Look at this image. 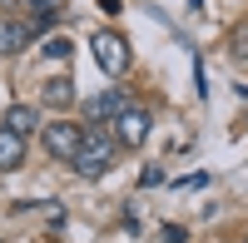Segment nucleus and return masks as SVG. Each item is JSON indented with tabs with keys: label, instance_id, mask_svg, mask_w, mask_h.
<instances>
[{
	"label": "nucleus",
	"instance_id": "f257e3e1",
	"mask_svg": "<svg viewBox=\"0 0 248 243\" xmlns=\"http://www.w3.org/2000/svg\"><path fill=\"white\" fill-rule=\"evenodd\" d=\"M114 159H119L114 134L85 124V144H79V154H75V174H79V179H105V174L114 169Z\"/></svg>",
	"mask_w": 248,
	"mask_h": 243
},
{
	"label": "nucleus",
	"instance_id": "f03ea898",
	"mask_svg": "<svg viewBox=\"0 0 248 243\" xmlns=\"http://www.w3.org/2000/svg\"><path fill=\"white\" fill-rule=\"evenodd\" d=\"M90 55L99 60V70H105L109 79H119V75H129V40H124L119 30H94L90 35Z\"/></svg>",
	"mask_w": 248,
	"mask_h": 243
},
{
	"label": "nucleus",
	"instance_id": "7ed1b4c3",
	"mask_svg": "<svg viewBox=\"0 0 248 243\" xmlns=\"http://www.w3.org/2000/svg\"><path fill=\"white\" fill-rule=\"evenodd\" d=\"M129 105H134V94L124 90V85H114V90H105V94L85 99V124H90V129H105V124H114Z\"/></svg>",
	"mask_w": 248,
	"mask_h": 243
},
{
	"label": "nucleus",
	"instance_id": "20e7f679",
	"mask_svg": "<svg viewBox=\"0 0 248 243\" xmlns=\"http://www.w3.org/2000/svg\"><path fill=\"white\" fill-rule=\"evenodd\" d=\"M40 134H45V149L55 159H65V164H75L79 144H85V124H75V119H55V124H40Z\"/></svg>",
	"mask_w": 248,
	"mask_h": 243
},
{
	"label": "nucleus",
	"instance_id": "39448f33",
	"mask_svg": "<svg viewBox=\"0 0 248 243\" xmlns=\"http://www.w3.org/2000/svg\"><path fill=\"white\" fill-rule=\"evenodd\" d=\"M149 124H154V114L144 109V105H129L114 124H109V134H114V144L119 149H139L144 139H149Z\"/></svg>",
	"mask_w": 248,
	"mask_h": 243
},
{
	"label": "nucleus",
	"instance_id": "423d86ee",
	"mask_svg": "<svg viewBox=\"0 0 248 243\" xmlns=\"http://www.w3.org/2000/svg\"><path fill=\"white\" fill-rule=\"evenodd\" d=\"M0 124H5L10 134H20V139H30V134H35L40 124H45V114H40L35 105H10V109H5V119H0Z\"/></svg>",
	"mask_w": 248,
	"mask_h": 243
},
{
	"label": "nucleus",
	"instance_id": "0eeeda50",
	"mask_svg": "<svg viewBox=\"0 0 248 243\" xmlns=\"http://www.w3.org/2000/svg\"><path fill=\"white\" fill-rule=\"evenodd\" d=\"M75 99H79V90H75L70 75H50L45 79V109H70Z\"/></svg>",
	"mask_w": 248,
	"mask_h": 243
},
{
	"label": "nucleus",
	"instance_id": "6e6552de",
	"mask_svg": "<svg viewBox=\"0 0 248 243\" xmlns=\"http://www.w3.org/2000/svg\"><path fill=\"white\" fill-rule=\"evenodd\" d=\"M15 169H25V139L0 124V174H15Z\"/></svg>",
	"mask_w": 248,
	"mask_h": 243
},
{
	"label": "nucleus",
	"instance_id": "1a4fd4ad",
	"mask_svg": "<svg viewBox=\"0 0 248 243\" xmlns=\"http://www.w3.org/2000/svg\"><path fill=\"white\" fill-rule=\"evenodd\" d=\"M30 25H20V20H0V55H15V50H25L30 45Z\"/></svg>",
	"mask_w": 248,
	"mask_h": 243
},
{
	"label": "nucleus",
	"instance_id": "9d476101",
	"mask_svg": "<svg viewBox=\"0 0 248 243\" xmlns=\"http://www.w3.org/2000/svg\"><path fill=\"white\" fill-rule=\"evenodd\" d=\"M70 50H75V45H70L65 35H50V40H45V55H50V60H70Z\"/></svg>",
	"mask_w": 248,
	"mask_h": 243
},
{
	"label": "nucleus",
	"instance_id": "9b49d317",
	"mask_svg": "<svg viewBox=\"0 0 248 243\" xmlns=\"http://www.w3.org/2000/svg\"><path fill=\"white\" fill-rule=\"evenodd\" d=\"M159 238H164V243H184L189 233H184V224H164V228H159Z\"/></svg>",
	"mask_w": 248,
	"mask_h": 243
},
{
	"label": "nucleus",
	"instance_id": "f8f14e48",
	"mask_svg": "<svg viewBox=\"0 0 248 243\" xmlns=\"http://www.w3.org/2000/svg\"><path fill=\"white\" fill-rule=\"evenodd\" d=\"M139 184H144V189H154V184H164V169H154V164H149V169L139 174Z\"/></svg>",
	"mask_w": 248,
	"mask_h": 243
},
{
	"label": "nucleus",
	"instance_id": "ddd939ff",
	"mask_svg": "<svg viewBox=\"0 0 248 243\" xmlns=\"http://www.w3.org/2000/svg\"><path fill=\"white\" fill-rule=\"evenodd\" d=\"M233 55H238V60H248V25L233 35Z\"/></svg>",
	"mask_w": 248,
	"mask_h": 243
},
{
	"label": "nucleus",
	"instance_id": "4468645a",
	"mask_svg": "<svg viewBox=\"0 0 248 243\" xmlns=\"http://www.w3.org/2000/svg\"><path fill=\"white\" fill-rule=\"evenodd\" d=\"M20 5H30V10H55L60 0H20Z\"/></svg>",
	"mask_w": 248,
	"mask_h": 243
},
{
	"label": "nucleus",
	"instance_id": "2eb2a0df",
	"mask_svg": "<svg viewBox=\"0 0 248 243\" xmlns=\"http://www.w3.org/2000/svg\"><path fill=\"white\" fill-rule=\"evenodd\" d=\"M99 10H105V15H119L124 5H119V0H99Z\"/></svg>",
	"mask_w": 248,
	"mask_h": 243
},
{
	"label": "nucleus",
	"instance_id": "dca6fc26",
	"mask_svg": "<svg viewBox=\"0 0 248 243\" xmlns=\"http://www.w3.org/2000/svg\"><path fill=\"white\" fill-rule=\"evenodd\" d=\"M243 134H248V105H243Z\"/></svg>",
	"mask_w": 248,
	"mask_h": 243
},
{
	"label": "nucleus",
	"instance_id": "f3484780",
	"mask_svg": "<svg viewBox=\"0 0 248 243\" xmlns=\"http://www.w3.org/2000/svg\"><path fill=\"white\" fill-rule=\"evenodd\" d=\"M243 243H248V233H243Z\"/></svg>",
	"mask_w": 248,
	"mask_h": 243
}]
</instances>
